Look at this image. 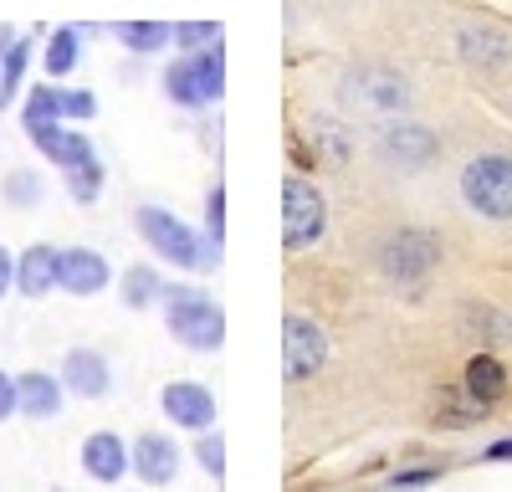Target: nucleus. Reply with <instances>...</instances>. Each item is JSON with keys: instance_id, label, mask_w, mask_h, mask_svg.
<instances>
[{"instance_id": "nucleus-1", "label": "nucleus", "mask_w": 512, "mask_h": 492, "mask_svg": "<svg viewBox=\"0 0 512 492\" xmlns=\"http://www.w3.org/2000/svg\"><path fill=\"white\" fill-rule=\"evenodd\" d=\"M134 226H139L149 252L169 267H180V272H210L221 262V246L210 236H200L195 226H185L175 211H164V205H139Z\"/></svg>"}, {"instance_id": "nucleus-2", "label": "nucleus", "mask_w": 512, "mask_h": 492, "mask_svg": "<svg viewBox=\"0 0 512 492\" xmlns=\"http://www.w3.org/2000/svg\"><path fill=\"white\" fill-rule=\"evenodd\" d=\"M159 313H164L169 339L185 344V349H195V354H216V349L226 344V313H221L216 298H205L200 287H185V282L169 287V282H164Z\"/></svg>"}, {"instance_id": "nucleus-3", "label": "nucleus", "mask_w": 512, "mask_h": 492, "mask_svg": "<svg viewBox=\"0 0 512 492\" xmlns=\"http://www.w3.org/2000/svg\"><path fill=\"white\" fill-rule=\"evenodd\" d=\"M164 93L169 103L180 108H210L221 103L226 93V52L221 47H205V52H185L164 67Z\"/></svg>"}, {"instance_id": "nucleus-4", "label": "nucleus", "mask_w": 512, "mask_h": 492, "mask_svg": "<svg viewBox=\"0 0 512 492\" xmlns=\"http://www.w3.org/2000/svg\"><path fill=\"white\" fill-rule=\"evenodd\" d=\"M328 231V200L313 180L287 175L282 180V246L287 252H303V246H318V236Z\"/></svg>"}, {"instance_id": "nucleus-5", "label": "nucleus", "mask_w": 512, "mask_h": 492, "mask_svg": "<svg viewBox=\"0 0 512 492\" xmlns=\"http://www.w3.org/2000/svg\"><path fill=\"white\" fill-rule=\"evenodd\" d=\"M461 195L477 216L487 221H512V159L507 154H482L461 170Z\"/></svg>"}, {"instance_id": "nucleus-6", "label": "nucleus", "mask_w": 512, "mask_h": 492, "mask_svg": "<svg viewBox=\"0 0 512 492\" xmlns=\"http://www.w3.org/2000/svg\"><path fill=\"white\" fill-rule=\"evenodd\" d=\"M323 359H328V334L313 318L287 313V323H282V375L292 385H303V380H313L323 369Z\"/></svg>"}, {"instance_id": "nucleus-7", "label": "nucleus", "mask_w": 512, "mask_h": 492, "mask_svg": "<svg viewBox=\"0 0 512 492\" xmlns=\"http://www.w3.org/2000/svg\"><path fill=\"white\" fill-rule=\"evenodd\" d=\"M159 410H164V421L180 426V431H195V436L216 431V395L195 380H169L159 390Z\"/></svg>"}, {"instance_id": "nucleus-8", "label": "nucleus", "mask_w": 512, "mask_h": 492, "mask_svg": "<svg viewBox=\"0 0 512 492\" xmlns=\"http://www.w3.org/2000/svg\"><path fill=\"white\" fill-rule=\"evenodd\" d=\"M57 287L72 298H98L113 287V267L93 246H62L57 252Z\"/></svg>"}, {"instance_id": "nucleus-9", "label": "nucleus", "mask_w": 512, "mask_h": 492, "mask_svg": "<svg viewBox=\"0 0 512 492\" xmlns=\"http://www.w3.org/2000/svg\"><path fill=\"white\" fill-rule=\"evenodd\" d=\"M62 385H67V395L72 400H103L108 390H113V364H108V354L103 349H67L62 354Z\"/></svg>"}, {"instance_id": "nucleus-10", "label": "nucleus", "mask_w": 512, "mask_h": 492, "mask_svg": "<svg viewBox=\"0 0 512 492\" xmlns=\"http://www.w3.org/2000/svg\"><path fill=\"white\" fill-rule=\"evenodd\" d=\"M128 457H134V477L144 487H169L180 477V446L169 441L164 431H144L139 441H128Z\"/></svg>"}, {"instance_id": "nucleus-11", "label": "nucleus", "mask_w": 512, "mask_h": 492, "mask_svg": "<svg viewBox=\"0 0 512 492\" xmlns=\"http://www.w3.org/2000/svg\"><path fill=\"white\" fill-rule=\"evenodd\" d=\"M77 462H82V472H88L93 482H103V487H113V482H123L128 472H134L128 441H123L118 431H93V436H82Z\"/></svg>"}, {"instance_id": "nucleus-12", "label": "nucleus", "mask_w": 512, "mask_h": 492, "mask_svg": "<svg viewBox=\"0 0 512 492\" xmlns=\"http://www.w3.org/2000/svg\"><path fill=\"white\" fill-rule=\"evenodd\" d=\"M16 405H21L26 421H57L62 405H67L62 375H47V369H26V375H16Z\"/></svg>"}, {"instance_id": "nucleus-13", "label": "nucleus", "mask_w": 512, "mask_h": 492, "mask_svg": "<svg viewBox=\"0 0 512 492\" xmlns=\"http://www.w3.org/2000/svg\"><path fill=\"white\" fill-rule=\"evenodd\" d=\"M436 257H441V246L425 231H400L390 246H384V267H390V277H400V282H420L436 267Z\"/></svg>"}, {"instance_id": "nucleus-14", "label": "nucleus", "mask_w": 512, "mask_h": 492, "mask_svg": "<svg viewBox=\"0 0 512 492\" xmlns=\"http://www.w3.org/2000/svg\"><path fill=\"white\" fill-rule=\"evenodd\" d=\"M57 252L62 246H52V241H31L26 252H16V293L21 298H47V293H57Z\"/></svg>"}, {"instance_id": "nucleus-15", "label": "nucleus", "mask_w": 512, "mask_h": 492, "mask_svg": "<svg viewBox=\"0 0 512 492\" xmlns=\"http://www.w3.org/2000/svg\"><path fill=\"white\" fill-rule=\"evenodd\" d=\"M26 139L41 149V159H47V164H57V170H67V164H77V159L93 154V139L77 134L72 123H62V118H57V123H31Z\"/></svg>"}, {"instance_id": "nucleus-16", "label": "nucleus", "mask_w": 512, "mask_h": 492, "mask_svg": "<svg viewBox=\"0 0 512 492\" xmlns=\"http://www.w3.org/2000/svg\"><path fill=\"white\" fill-rule=\"evenodd\" d=\"M349 88H364V98H354V103H364V108H374V113H395V108H405V98H410L405 82H400L395 72H374V67L354 72Z\"/></svg>"}, {"instance_id": "nucleus-17", "label": "nucleus", "mask_w": 512, "mask_h": 492, "mask_svg": "<svg viewBox=\"0 0 512 492\" xmlns=\"http://www.w3.org/2000/svg\"><path fill=\"white\" fill-rule=\"evenodd\" d=\"M384 154H390L395 164H405V170H420V164L436 159V134L415 129V123H400V129L384 134Z\"/></svg>"}, {"instance_id": "nucleus-18", "label": "nucleus", "mask_w": 512, "mask_h": 492, "mask_svg": "<svg viewBox=\"0 0 512 492\" xmlns=\"http://www.w3.org/2000/svg\"><path fill=\"white\" fill-rule=\"evenodd\" d=\"M118 298H123V308L144 313V308H154V303L164 298V277H159L149 262H134V267L118 277Z\"/></svg>"}, {"instance_id": "nucleus-19", "label": "nucleus", "mask_w": 512, "mask_h": 492, "mask_svg": "<svg viewBox=\"0 0 512 492\" xmlns=\"http://www.w3.org/2000/svg\"><path fill=\"white\" fill-rule=\"evenodd\" d=\"M26 67H31V36H16L11 47L0 52V113L26 93Z\"/></svg>"}, {"instance_id": "nucleus-20", "label": "nucleus", "mask_w": 512, "mask_h": 492, "mask_svg": "<svg viewBox=\"0 0 512 492\" xmlns=\"http://www.w3.org/2000/svg\"><path fill=\"white\" fill-rule=\"evenodd\" d=\"M113 41H123V47L139 52V57H154V52H164L169 41H175V26H164V21H118Z\"/></svg>"}, {"instance_id": "nucleus-21", "label": "nucleus", "mask_w": 512, "mask_h": 492, "mask_svg": "<svg viewBox=\"0 0 512 492\" xmlns=\"http://www.w3.org/2000/svg\"><path fill=\"white\" fill-rule=\"evenodd\" d=\"M82 62V31H72V26H57L52 36H47V52H41V67H47V77L57 82V77H72V67Z\"/></svg>"}, {"instance_id": "nucleus-22", "label": "nucleus", "mask_w": 512, "mask_h": 492, "mask_svg": "<svg viewBox=\"0 0 512 492\" xmlns=\"http://www.w3.org/2000/svg\"><path fill=\"white\" fill-rule=\"evenodd\" d=\"M502 390H507V369H502L492 354H477L472 364H466V395H472L477 405L502 400Z\"/></svg>"}, {"instance_id": "nucleus-23", "label": "nucleus", "mask_w": 512, "mask_h": 492, "mask_svg": "<svg viewBox=\"0 0 512 492\" xmlns=\"http://www.w3.org/2000/svg\"><path fill=\"white\" fill-rule=\"evenodd\" d=\"M62 180H67V195H72L77 205H93V200L103 195V159H98V154H88V159L67 164Z\"/></svg>"}, {"instance_id": "nucleus-24", "label": "nucleus", "mask_w": 512, "mask_h": 492, "mask_svg": "<svg viewBox=\"0 0 512 492\" xmlns=\"http://www.w3.org/2000/svg\"><path fill=\"white\" fill-rule=\"evenodd\" d=\"M62 108H57V88L52 82H36V88L21 93V129H31V123H57Z\"/></svg>"}, {"instance_id": "nucleus-25", "label": "nucleus", "mask_w": 512, "mask_h": 492, "mask_svg": "<svg viewBox=\"0 0 512 492\" xmlns=\"http://www.w3.org/2000/svg\"><path fill=\"white\" fill-rule=\"evenodd\" d=\"M41 195H47V180H41L36 170H11V175H6V200L16 205V211H31V205H41Z\"/></svg>"}, {"instance_id": "nucleus-26", "label": "nucleus", "mask_w": 512, "mask_h": 492, "mask_svg": "<svg viewBox=\"0 0 512 492\" xmlns=\"http://www.w3.org/2000/svg\"><path fill=\"white\" fill-rule=\"evenodd\" d=\"M57 108H62V123H88L98 118V98L88 88H57Z\"/></svg>"}, {"instance_id": "nucleus-27", "label": "nucleus", "mask_w": 512, "mask_h": 492, "mask_svg": "<svg viewBox=\"0 0 512 492\" xmlns=\"http://www.w3.org/2000/svg\"><path fill=\"white\" fill-rule=\"evenodd\" d=\"M195 462H200L210 477H226V441H221L216 431H200V441H195Z\"/></svg>"}, {"instance_id": "nucleus-28", "label": "nucleus", "mask_w": 512, "mask_h": 492, "mask_svg": "<svg viewBox=\"0 0 512 492\" xmlns=\"http://www.w3.org/2000/svg\"><path fill=\"white\" fill-rule=\"evenodd\" d=\"M205 236L216 241V246L226 241V190L221 185L205 190Z\"/></svg>"}, {"instance_id": "nucleus-29", "label": "nucleus", "mask_w": 512, "mask_h": 492, "mask_svg": "<svg viewBox=\"0 0 512 492\" xmlns=\"http://www.w3.org/2000/svg\"><path fill=\"white\" fill-rule=\"evenodd\" d=\"M175 41L185 52H205V47H221V26H195V21H185V26H175Z\"/></svg>"}, {"instance_id": "nucleus-30", "label": "nucleus", "mask_w": 512, "mask_h": 492, "mask_svg": "<svg viewBox=\"0 0 512 492\" xmlns=\"http://www.w3.org/2000/svg\"><path fill=\"white\" fill-rule=\"evenodd\" d=\"M11 416H21V405H16V375L0 369V426H6Z\"/></svg>"}, {"instance_id": "nucleus-31", "label": "nucleus", "mask_w": 512, "mask_h": 492, "mask_svg": "<svg viewBox=\"0 0 512 492\" xmlns=\"http://www.w3.org/2000/svg\"><path fill=\"white\" fill-rule=\"evenodd\" d=\"M11 287H16V252H11V246H0V298H6Z\"/></svg>"}, {"instance_id": "nucleus-32", "label": "nucleus", "mask_w": 512, "mask_h": 492, "mask_svg": "<svg viewBox=\"0 0 512 492\" xmlns=\"http://www.w3.org/2000/svg\"><path fill=\"white\" fill-rule=\"evenodd\" d=\"M436 477H441L436 467H425V472H400V477H395V487H425V482H436Z\"/></svg>"}, {"instance_id": "nucleus-33", "label": "nucleus", "mask_w": 512, "mask_h": 492, "mask_svg": "<svg viewBox=\"0 0 512 492\" xmlns=\"http://www.w3.org/2000/svg\"><path fill=\"white\" fill-rule=\"evenodd\" d=\"M487 462H512V441H492L487 446Z\"/></svg>"}, {"instance_id": "nucleus-34", "label": "nucleus", "mask_w": 512, "mask_h": 492, "mask_svg": "<svg viewBox=\"0 0 512 492\" xmlns=\"http://www.w3.org/2000/svg\"><path fill=\"white\" fill-rule=\"evenodd\" d=\"M52 492H67V487H52Z\"/></svg>"}]
</instances>
